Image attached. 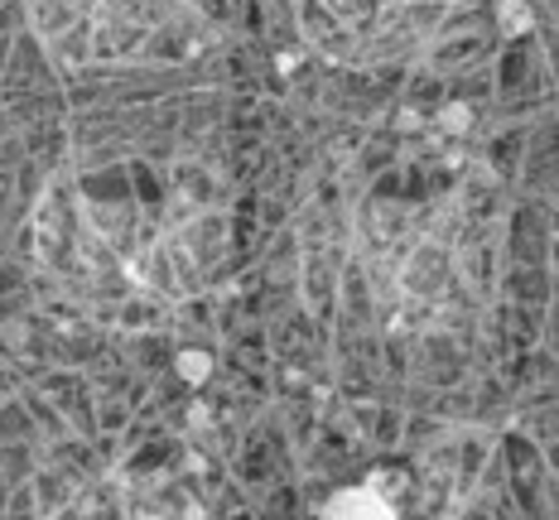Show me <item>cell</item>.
<instances>
[{"instance_id": "1", "label": "cell", "mask_w": 559, "mask_h": 520, "mask_svg": "<svg viewBox=\"0 0 559 520\" xmlns=\"http://www.w3.org/2000/svg\"><path fill=\"white\" fill-rule=\"evenodd\" d=\"M329 520H391V516H386V506H381V501H371L367 492H357V496H343V501H333V516Z\"/></svg>"}]
</instances>
